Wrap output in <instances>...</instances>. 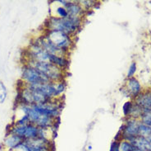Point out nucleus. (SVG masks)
I'll list each match as a JSON object with an SVG mask.
<instances>
[{
	"label": "nucleus",
	"instance_id": "nucleus-1",
	"mask_svg": "<svg viewBox=\"0 0 151 151\" xmlns=\"http://www.w3.org/2000/svg\"><path fill=\"white\" fill-rule=\"evenodd\" d=\"M84 18L68 17L67 18H59L49 16L45 22L46 30L60 31L74 37L79 32L83 25Z\"/></svg>",
	"mask_w": 151,
	"mask_h": 151
},
{
	"label": "nucleus",
	"instance_id": "nucleus-5",
	"mask_svg": "<svg viewBox=\"0 0 151 151\" xmlns=\"http://www.w3.org/2000/svg\"><path fill=\"white\" fill-rule=\"evenodd\" d=\"M27 52L28 61H49L50 56V54L48 53L45 50L43 49L40 45H39L35 42L30 43Z\"/></svg>",
	"mask_w": 151,
	"mask_h": 151
},
{
	"label": "nucleus",
	"instance_id": "nucleus-21",
	"mask_svg": "<svg viewBox=\"0 0 151 151\" xmlns=\"http://www.w3.org/2000/svg\"><path fill=\"white\" fill-rule=\"evenodd\" d=\"M92 149H93V146L91 145V144H88V145L86 146V150L87 151H91V150H92Z\"/></svg>",
	"mask_w": 151,
	"mask_h": 151
},
{
	"label": "nucleus",
	"instance_id": "nucleus-11",
	"mask_svg": "<svg viewBox=\"0 0 151 151\" xmlns=\"http://www.w3.org/2000/svg\"><path fill=\"white\" fill-rule=\"evenodd\" d=\"M39 130L40 128L33 124H28L27 125V131L24 137V140H33L39 136Z\"/></svg>",
	"mask_w": 151,
	"mask_h": 151
},
{
	"label": "nucleus",
	"instance_id": "nucleus-6",
	"mask_svg": "<svg viewBox=\"0 0 151 151\" xmlns=\"http://www.w3.org/2000/svg\"><path fill=\"white\" fill-rule=\"evenodd\" d=\"M140 122V121L136 119L127 118V121L124 123V129L122 131L123 140L131 141L134 137L139 136Z\"/></svg>",
	"mask_w": 151,
	"mask_h": 151
},
{
	"label": "nucleus",
	"instance_id": "nucleus-4",
	"mask_svg": "<svg viewBox=\"0 0 151 151\" xmlns=\"http://www.w3.org/2000/svg\"><path fill=\"white\" fill-rule=\"evenodd\" d=\"M22 80L26 85H38L50 82L40 70L27 64L22 68Z\"/></svg>",
	"mask_w": 151,
	"mask_h": 151
},
{
	"label": "nucleus",
	"instance_id": "nucleus-17",
	"mask_svg": "<svg viewBox=\"0 0 151 151\" xmlns=\"http://www.w3.org/2000/svg\"><path fill=\"white\" fill-rule=\"evenodd\" d=\"M132 106H133V102H132V101H128V102H125L124 105L122 107V111H123V114H124L125 117H129L130 112H131V111H132Z\"/></svg>",
	"mask_w": 151,
	"mask_h": 151
},
{
	"label": "nucleus",
	"instance_id": "nucleus-15",
	"mask_svg": "<svg viewBox=\"0 0 151 151\" xmlns=\"http://www.w3.org/2000/svg\"><path fill=\"white\" fill-rule=\"evenodd\" d=\"M119 150L120 151H135L136 147L131 142L123 140L119 142Z\"/></svg>",
	"mask_w": 151,
	"mask_h": 151
},
{
	"label": "nucleus",
	"instance_id": "nucleus-10",
	"mask_svg": "<svg viewBox=\"0 0 151 151\" xmlns=\"http://www.w3.org/2000/svg\"><path fill=\"white\" fill-rule=\"evenodd\" d=\"M49 62L52 63L57 67L60 68L61 69L64 70L65 72L68 70V67L70 65V61L68 56H62V55H50Z\"/></svg>",
	"mask_w": 151,
	"mask_h": 151
},
{
	"label": "nucleus",
	"instance_id": "nucleus-8",
	"mask_svg": "<svg viewBox=\"0 0 151 151\" xmlns=\"http://www.w3.org/2000/svg\"><path fill=\"white\" fill-rule=\"evenodd\" d=\"M126 88L128 91L130 97L136 98L140 93H142V87L140 82L135 77L127 79L126 83Z\"/></svg>",
	"mask_w": 151,
	"mask_h": 151
},
{
	"label": "nucleus",
	"instance_id": "nucleus-18",
	"mask_svg": "<svg viewBox=\"0 0 151 151\" xmlns=\"http://www.w3.org/2000/svg\"><path fill=\"white\" fill-rule=\"evenodd\" d=\"M136 69H137V66H136V62H132V64H130L128 69V71H127V79H130V78H132L134 77L135 74L136 72Z\"/></svg>",
	"mask_w": 151,
	"mask_h": 151
},
{
	"label": "nucleus",
	"instance_id": "nucleus-9",
	"mask_svg": "<svg viewBox=\"0 0 151 151\" xmlns=\"http://www.w3.org/2000/svg\"><path fill=\"white\" fill-rule=\"evenodd\" d=\"M24 142V139L18 136H16L13 134L7 135L6 138L4 140V145L8 151L16 150L19 145Z\"/></svg>",
	"mask_w": 151,
	"mask_h": 151
},
{
	"label": "nucleus",
	"instance_id": "nucleus-13",
	"mask_svg": "<svg viewBox=\"0 0 151 151\" xmlns=\"http://www.w3.org/2000/svg\"><path fill=\"white\" fill-rule=\"evenodd\" d=\"M57 4L56 9L54 10L55 12V15L53 16V17H57V18H67L69 17L68 15V10L67 8L63 7V6H61L59 4H57V2H55Z\"/></svg>",
	"mask_w": 151,
	"mask_h": 151
},
{
	"label": "nucleus",
	"instance_id": "nucleus-12",
	"mask_svg": "<svg viewBox=\"0 0 151 151\" xmlns=\"http://www.w3.org/2000/svg\"><path fill=\"white\" fill-rule=\"evenodd\" d=\"M139 136L145 138L151 143V127L140 122L139 125Z\"/></svg>",
	"mask_w": 151,
	"mask_h": 151
},
{
	"label": "nucleus",
	"instance_id": "nucleus-2",
	"mask_svg": "<svg viewBox=\"0 0 151 151\" xmlns=\"http://www.w3.org/2000/svg\"><path fill=\"white\" fill-rule=\"evenodd\" d=\"M27 64H30L37 69L43 74H45L50 82H60L65 80L66 72L49 61H28Z\"/></svg>",
	"mask_w": 151,
	"mask_h": 151
},
{
	"label": "nucleus",
	"instance_id": "nucleus-3",
	"mask_svg": "<svg viewBox=\"0 0 151 151\" xmlns=\"http://www.w3.org/2000/svg\"><path fill=\"white\" fill-rule=\"evenodd\" d=\"M45 35H46L49 40L58 49L62 50L67 55L70 54V51L75 45L74 37L60 31L45 30Z\"/></svg>",
	"mask_w": 151,
	"mask_h": 151
},
{
	"label": "nucleus",
	"instance_id": "nucleus-19",
	"mask_svg": "<svg viewBox=\"0 0 151 151\" xmlns=\"http://www.w3.org/2000/svg\"><path fill=\"white\" fill-rule=\"evenodd\" d=\"M140 121L141 123L151 127V115H143L140 119Z\"/></svg>",
	"mask_w": 151,
	"mask_h": 151
},
{
	"label": "nucleus",
	"instance_id": "nucleus-7",
	"mask_svg": "<svg viewBox=\"0 0 151 151\" xmlns=\"http://www.w3.org/2000/svg\"><path fill=\"white\" fill-rule=\"evenodd\" d=\"M65 8L68 10L69 17L84 18L86 16V12L84 10L78 1H68V4H67V6Z\"/></svg>",
	"mask_w": 151,
	"mask_h": 151
},
{
	"label": "nucleus",
	"instance_id": "nucleus-14",
	"mask_svg": "<svg viewBox=\"0 0 151 151\" xmlns=\"http://www.w3.org/2000/svg\"><path fill=\"white\" fill-rule=\"evenodd\" d=\"M78 2L86 12L90 11L92 8H95L96 4L98 3L96 1H92V0H82V1H78Z\"/></svg>",
	"mask_w": 151,
	"mask_h": 151
},
{
	"label": "nucleus",
	"instance_id": "nucleus-20",
	"mask_svg": "<svg viewBox=\"0 0 151 151\" xmlns=\"http://www.w3.org/2000/svg\"><path fill=\"white\" fill-rule=\"evenodd\" d=\"M109 151H120V150H119V143L113 140L112 144H111V145H110Z\"/></svg>",
	"mask_w": 151,
	"mask_h": 151
},
{
	"label": "nucleus",
	"instance_id": "nucleus-16",
	"mask_svg": "<svg viewBox=\"0 0 151 151\" xmlns=\"http://www.w3.org/2000/svg\"><path fill=\"white\" fill-rule=\"evenodd\" d=\"M8 96V90L3 81L0 80V104L4 103Z\"/></svg>",
	"mask_w": 151,
	"mask_h": 151
}]
</instances>
